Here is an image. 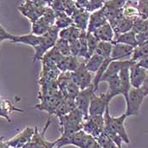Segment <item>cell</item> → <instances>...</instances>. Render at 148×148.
<instances>
[{
  "instance_id": "ab89813d",
  "label": "cell",
  "mask_w": 148,
  "mask_h": 148,
  "mask_svg": "<svg viewBox=\"0 0 148 148\" xmlns=\"http://www.w3.org/2000/svg\"><path fill=\"white\" fill-rule=\"evenodd\" d=\"M141 88L143 89V91H145L146 95L148 96V76L147 77V79H146V80H145V82L143 83V85H142Z\"/></svg>"
},
{
  "instance_id": "7a4b0ae2",
  "label": "cell",
  "mask_w": 148,
  "mask_h": 148,
  "mask_svg": "<svg viewBox=\"0 0 148 148\" xmlns=\"http://www.w3.org/2000/svg\"><path fill=\"white\" fill-rule=\"evenodd\" d=\"M59 31L60 29L57 25H54L48 30L47 32L42 35V41L41 44L34 47L35 54L33 57V61L42 60L46 53L54 47L57 40L58 39Z\"/></svg>"
},
{
  "instance_id": "8992f818",
  "label": "cell",
  "mask_w": 148,
  "mask_h": 148,
  "mask_svg": "<svg viewBox=\"0 0 148 148\" xmlns=\"http://www.w3.org/2000/svg\"><path fill=\"white\" fill-rule=\"evenodd\" d=\"M64 97L61 92L51 96H38L40 103L36 104L35 108L41 111H44L49 115H53L55 114Z\"/></svg>"
},
{
  "instance_id": "4fadbf2b",
  "label": "cell",
  "mask_w": 148,
  "mask_h": 148,
  "mask_svg": "<svg viewBox=\"0 0 148 148\" xmlns=\"http://www.w3.org/2000/svg\"><path fill=\"white\" fill-rule=\"evenodd\" d=\"M34 133L35 128L25 127L18 135L6 141V144L10 148H23L28 142H30Z\"/></svg>"
},
{
  "instance_id": "b9f144b4",
  "label": "cell",
  "mask_w": 148,
  "mask_h": 148,
  "mask_svg": "<svg viewBox=\"0 0 148 148\" xmlns=\"http://www.w3.org/2000/svg\"><path fill=\"white\" fill-rule=\"evenodd\" d=\"M112 148H122V147H118L117 145H114V147H112Z\"/></svg>"
},
{
  "instance_id": "44dd1931",
  "label": "cell",
  "mask_w": 148,
  "mask_h": 148,
  "mask_svg": "<svg viewBox=\"0 0 148 148\" xmlns=\"http://www.w3.org/2000/svg\"><path fill=\"white\" fill-rule=\"evenodd\" d=\"M105 82H108V90L106 92V94L109 101H111L114 97L118 95H122V87L119 75L108 78L105 80Z\"/></svg>"
},
{
  "instance_id": "d6986e66",
  "label": "cell",
  "mask_w": 148,
  "mask_h": 148,
  "mask_svg": "<svg viewBox=\"0 0 148 148\" xmlns=\"http://www.w3.org/2000/svg\"><path fill=\"white\" fill-rule=\"evenodd\" d=\"M42 41V36H36L32 34L21 35V36H14L10 41L13 43H21L25 45H28L32 47L33 48L41 44Z\"/></svg>"
},
{
  "instance_id": "30bf717a",
  "label": "cell",
  "mask_w": 148,
  "mask_h": 148,
  "mask_svg": "<svg viewBox=\"0 0 148 148\" xmlns=\"http://www.w3.org/2000/svg\"><path fill=\"white\" fill-rule=\"evenodd\" d=\"M71 79L79 86L80 90L89 87L92 84L91 72L86 67L85 61L81 62L80 66L75 71L71 72Z\"/></svg>"
},
{
  "instance_id": "4316f807",
  "label": "cell",
  "mask_w": 148,
  "mask_h": 148,
  "mask_svg": "<svg viewBox=\"0 0 148 148\" xmlns=\"http://www.w3.org/2000/svg\"><path fill=\"white\" fill-rule=\"evenodd\" d=\"M119 80L121 83V87H122V95L124 96L125 99H127L129 92L130 89L132 88L130 80V68L123 69L119 73Z\"/></svg>"
},
{
  "instance_id": "6da1fadb",
  "label": "cell",
  "mask_w": 148,
  "mask_h": 148,
  "mask_svg": "<svg viewBox=\"0 0 148 148\" xmlns=\"http://www.w3.org/2000/svg\"><path fill=\"white\" fill-rule=\"evenodd\" d=\"M58 119L62 129V134L69 135L82 130L86 118L80 110L75 108L69 114L58 117Z\"/></svg>"
},
{
  "instance_id": "9c48e42d",
  "label": "cell",
  "mask_w": 148,
  "mask_h": 148,
  "mask_svg": "<svg viewBox=\"0 0 148 148\" xmlns=\"http://www.w3.org/2000/svg\"><path fill=\"white\" fill-rule=\"evenodd\" d=\"M103 116L108 120L109 124L111 125L113 129L116 131V133L121 137L123 142L129 145L130 144V139H129L128 134L126 132L125 126V121L127 118L126 114H122L119 117H113L109 114V106H108Z\"/></svg>"
},
{
  "instance_id": "8fae6325",
  "label": "cell",
  "mask_w": 148,
  "mask_h": 148,
  "mask_svg": "<svg viewBox=\"0 0 148 148\" xmlns=\"http://www.w3.org/2000/svg\"><path fill=\"white\" fill-rule=\"evenodd\" d=\"M104 118L103 116H89L83 123L82 130L88 135L97 138L103 133Z\"/></svg>"
},
{
  "instance_id": "5b68a950",
  "label": "cell",
  "mask_w": 148,
  "mask_h": 148,
  "mask_svg": "<svg viewBox=\"0 0 148 148\" xmlns=\"http://www.w3.org/2000/svg\"><path fill=\"white\" fill-rule=\"evenodd\" d=\"M47 8V7L41 3H34L30 0H25L22 4L18 7V10L25 18L33 23L45 13Z\"/></svg>"
},
{
  "instance_id": "7c38bea8",
  "label": "cell",
  "mask_w": 148,
  "mask_h": 148,
  "mask_svg": "<svg viewBox=\"0 0 148 148\" xmlns=\"http://www.w3.org/2000/svg\"><path fill=\"white\" fill-rule=\"evenodd\" d=\"M110 101L106 93L100 94L99 96L94 95L91 98L90 107H89V116H103L109 106Z\"/></svg>"
},
{
  "instance_id": "f546056e",
  "label": "cell",
  "mask_w": 148,
  "mask_h": 148,
  "mask_svg": "<svg viewBox=\"0 0 148 148\" xmlns=\"http://www.w3.org/2000/svg\"><path fill=\"white\" fill-rule=\"evenodd\" d=\"M55 12V25L61 30L64 29L66 27H69L73 24V20L70 16H69L66 13L63 11H54Z\"/></svg>"
},
{
  "instance_id": "83f0119b",
  "label": "cell",
  "mask_w": 148,
  "mask_h": 148,
  "mask_svg": "<svg viewBox=\"0 0 148 148\" xmlns=\"http://www.w3.org/2000/svg\"><path fill=\"white\" fill-rule=\"evenodd\" d=\"M13 111H18V112H23V110L19 109L17 108H14L10 101L3 100L0 97V117H3L6 119L9 122L11 121L10 115Z\"/></svg>"
},
{
  "instance_id": "f1b7e54d",
  "label": "cell",
  "mask_w": 148,
  "mask_h": 148,
  "mask_svg": "<svg viewBox=\"0 0 148 148\" xmlns=\"http://www.w3.org/2000/svg\"><path fill=\"white\" fill-rule=\"evenodd\" d=\"M112 62V58H106L104 59L103 63L102 64V65L100 66V68L97 69V71L96 72V75H95V77H94V80H92V85L94 86V89L95 91H97L99 88V85L101 83V80L103 78V75L105 74L107 69L108 67L109 64Z\"/></svg>"
},
{
  "instance_id": "52a82bcc",
  "label": "cell",
  "mask_w": 148,
  "mask_h": 148,
  "mask_svg": "<svg viewBox=\"0 0 148 148\" xmlns=\"http://www.w3.org/2000/svg\"><path fill=\"white\" fill-rule=\"evenodd\" d=\"M51 124V120L48 119L47 124L44 126L42 132L38 131L37 127H35V133L30 142H28L23 148H55L56 147V140L49 141L46 139L45 133Z\"/></svg>"
},
{
  "instance_id": "603a6c76",
  "label": "cell",
  "mask_w": 148,
  "mask_h": 148,
  "mask_svg": "<svg viewBox=\"0 0 148 148\" xmlns=\"http://www.w3.org/2000/svg\"><path fill=\"white\" fill-rule=\"evenodd\" d=\"M133 25H134V20L132 18L123 16L115 24H114L112 27L114 29L115 36H117L131 31L133 28Z\"/></svg>"
},
{
  "instance_id": "e0dca14e",
  "label": "cell",
  "mask_w": 148,
  "mask_h": 148,
  "mask_svg": "<svg viewBox=\"0 0 148 148\" xmlns=\"http://www.w3.org/2000/svg\"><path fill=\"white\" fill-rule=\"evenodd\" d=\"M108 22V20L104 14L103 8L99 10L92 12L90 14L89 18V23L87 26V32H94L96 30H97L99 27L103 25L105 23Z\"/></svg>"
},
{
  "instance_id": "8d00e7d4",
  "label": "cell",
  "mask_w": 148,
  "mask_h": 148,
  "mask_svg": "<svg viewBox=\"0 0 148 148\" xmlns=\"http://www.w3.org/2000/svg\"><path fill=\"white\" fill-rule=\"evenodd\" d=\"M137 10L140 18L143 20L148 19V0H139Z\"/></svg>"
},
{
  "instance_id": "4dcf8cb0",
  "label": "cell",
  "mask_w": 148,
  "mask_h": 148,
  "mask_svg": "<svg viewBox=\"0 0 148 148\" xmlns=\"http://www.w3.org/2000/svg\"><path fill=\"white\" fill-rule=\"evenodd\" d=\"M104 59L105 58L101 57L100 55H97V54L94 53L88 59L85 60L86 67L91 73H96L97 71V69L100 68V66L102 65Z\"/></svg>"
},
{
  "instance_id": "836d02e7",
  "label": "cell",
  "mask_w": 148,
  "mask_h": 148,
  "mask_svg": "<svg viewBox=\"0 0 148 148\" xmlns=\"http://www.w3.org/2000/svg\"><path fill=\"white\" fill-rule=\"evenodd\" d=\"M87 32V31H86ZM86 36H87V46H88V58L92 56L95 52L96 49L97 47V45L100 42V40L94 35L93 32H86ZM87 58V59H88Z\"/></svg>"
},
{
  "instance_id": "7402d4cb",
  "label": "cell",
  "mask_w": 148,
  "mask_h": 148,
  "mask_svg": "<svg viewBox=\"0 0 148 148\" xmlns=\"http://www.w3.org/2000/svg\"><path fill=\"white\" fill-rule=\"evenodd\" d=\"M93 33L100 41H104V42H113L115 37L114 29L108 21L105 23L101 27H99L97 30H96Z\"/></svg>"
},
{
  "instance_id": "74e56055",
  "label": "cell",
  "mask_w": 148,
  "mask_h": 148,
  "mask_svg": "<svg viewBox=\"0 0 148 148\" xmlns=\"http://www.w3.org/2000/svg\"><path fill=\"white\" fill-rule=\"evenodd\" d=\"M69 42V49H70L71 56L78 57L80 51V43L79 39L74 40V41H71Z\"/></svg>"
},
{
  "instance_id": "5bb4252c",
  "label": "cell",
  "mask_w": 148,
  "mask_h": 148,
  "mask_svg": "<svg viewBox=\"0 0 148 148\" xmlns=\"http://www.w3.org/2000/svg\"><path fill=\"white\" fill-rule=\"evenodd\" d=\"M147 76V70L140 67L137 63L130 68V80L133 88H140Z\"/></svg>"
},
{
  "instance_id": "d6a6232c",
  "label": "cell",
  "mask_w": 148,
  "mask_h": 148,
  "mask_svg": "<svg viewBox=\"0 0 148 148\" xmlns=\"http://www.w3.org/2000/svg\"><path fill=\"white\" fill-rule=\"evenodd\" d=\"M146 57H148V42L140 44L134 48V52L130 60L138 62L140 59Z\"/></svg>"
},
{
  "instance_id": "9a60e30c",
  "label": "cell",
  "mask_w": 148,
  "mask_h": 148,
  "mask_svg": "<svg viewBox=\"0 0 148 148\" xmlns=\"http://www.w3.org/2000/svg\"><path fill=\"white\" fill-rule=\"evenodd\" d=\"M136 62H134L132 60H112V62L109 64L108 67L107 69L105 74L103 75V78L101 82L107 80L108 78L114 76L116 75H119V73L125 68H130L131 66H133Z\"/></svg>"
},
{
  "instance_id": "d590c367",
  "label": "cell",
  "mask_w": 148,
  "mask_h": 148,
  "mask_svg": "<svg viewBox=\"0 0 148 148\" xmlns=\"http://www.w3.org/2000/svg\"><path fill=\"white\" fill-rule=\"evenodd\" d=\"M54 47L59 51V53L62 55H64V56H71L70 49H69V42L68 41L58 37V39L57 40Z\"/></svg>"
},
{
  "instance_id": "7bdbcfd3",
  "label": "cell",
  "mask_w": 148,
  "mask_h": 148,
  "mask_svg": "<svg viewBox=\"0 0 148 148\" xmlns=\"http://www.w3.org/2000/svg\"><path fill=\"white\" fill-rule=\"evenodd\" d=\"M1 42H0V44H1Z\"/></svg>"
},
{
  "instance_id": "60d3db41",
  "label": "cell",
  "mask_w": 148,
  "mask_h": 148,
  "mask_svg": "<svg viewBox=\"0 0 148 148\" xmlns=\"http://www.w3.org/2000/svg\"><path fill=\"white\" fill-rule=\"evenodd\" d=\"M3 137H0V147H3L5 145V142L3 141Z\"/></svg>"
},
{
  "instance_id": "3957f363",
  "label": "cell",
  "mask_w": 148,
  "mask_h": 148,
  "mask_svg": "<svg viewBox=\"0 0 148 148\" xmlns=\"http://www.w3.org/2000/svg\"><path fill=\"white\" fill-rule=\"evenodd\" d=\"M147 97L145 91L140 88H131L129 92L128 97L125 100L126 111L125 114L127 117L138 115L140 113V107L144 101V98Z\"/></svg>"
},
{
  "instance_id": "e575fe53",
  "label": "cell",
  "mask_w": 148,
  "mask_h": 148,
  "mask_svg": "<svg viewBox=\"0 0 148 148\" xmlns=\"http://www.w3.org/2000/svg\"><path fill=\"white\" fill-rule=\"evenodd\" d=\"M86 32H87L86 31H82L80 38H79L80 43V51L78 57L83 58L85 60H86L88 58V46H87Z\"/></svg>"
},
{
  "instance_id": "2e32d148",
  "label": "cell",
  "mask_w": 148,
  "mask_h": 148,
  "mask_svg": "<svg viewBox=\"0 0 148 148\" xmlns=\"http://www.w3.org/2000/svg\"><path fill=\"white\" fill-rule=\"evenodd\" d=\"M134 48V47L123 43L113 42L111 58L112 60H125V58L132 56Z\"/></svg>"
},
{
  "instance_id": "d4e9b609",
  "label": "cell",
  "mask_w": 148,
  "mask_h": 148,
  "mask_svg": "<svg viewBox=\"0 0 148 148\" xmlns=\"http://www.w3.org/2000/svg\"><path fill=\"white\" fill-rule=\"evenodd\" d=\"M75 108H76V106H75V98L64 97L54 114L58 118V117H61V116L69 114L70 112H72Z\"/></svg>"
},
{
  "instance_id": "cb8c5ba5",
  "label": "cell",
  "mask_w": 148,
  "mask_h": 148,
  "mask_svg": "<svg viewBox=\"0 0 148 148\" xmlns=\"http://www.w3.org/2000/svg\"><path fill=\"white\" fill-rule=\"evenodd\" d=\"M113 42H116V43H123L125 45L131 46L136 47L138 46V42L136 39V33L131 30L130 32H127L122 34L117 35L114 37V40Z\"/></svg>"
},
{
  "instance_id": "ba28073f",
  "label": "cell",
  "mask_w": 148,
  "mask_h": 148,
  "mask_svg": "<svg viewBox=\"0 0 148 148\" xmlns=\"http://www.w3.org/2000/svg\"><path fill=\"white\" fill-rule=\"evenodd\" d=\"M96 94V91L94 89L93 85L84 90H80L79 94L75 97V106L78 110H80L86 118V119L89 117V107L91 103L92 97Z\"/></svg>"
},
{
  "instance_id": "1f68e13d",
  "label": "cell",
  "mask_w": 148,
  "mask_h": 148,
  "mask_svg": "<svg viewBox=\"0 0 148 148\" xmlns=\"http://www.w3.org/2000/svg\"><path fill=\"white\" fill-rule=\"evenodd\" d=\"M112 48H113V42L100 41L97 49H96L95 53L97 55H100L101 57H103L105 59L111 58Z\"/></svg>"
},
{
  "instance_id": "484cf974",
  "label": "cell",
  "mask_w": 148,
  "mask_h": 148,
  "mask_svg": "<svg viewBox=\"0 0 148 148\" xmlns=\"http://www.w3.org/2000/svg\"><path fill=\"white\" fill-rule=\"evenodd\" d=\"M81 32H82V31L80 29L76 27L75 25H72L66 27L64 29H61L59 31L58 37L63 38L68 42H71V41L79 39Z\"/></svg>"
},
{
  "instance_id": "277c9868",
  "label": "cell",
  "mask_w": 148,
  "mask_h": 148,
  "mask_svg": "<svg viewBox=\"0 0 148 148\" xmlns=\"http://www.w3.org/2000/svg\"><path fill=\"white\" fill-rule=\"evenodd\" d=\"M55 12L51 8L47 7L45 13L35 22L32 23V33L36 36H42L55 25Z\"/></svg>"
},
{
  "instance_id": "ffe728a7",
  "label": "cell",
  "mask_w": 148,
  "mask_h": 148,
  "mask_svg": "<svg viewBox=\"0 0 148 148\" xmlns=\"http://www.w3.org/2000/svg\"><path fill=\"white\" fill-rule=\"evenodd\" d=\"M80 63L78 60V57L75 56H64L62 60L57 64V68L61 73L73 72L80 66Z\"/></svg>"
},
{
  "instance_id": "ac0fdd59",
  "label": "cell",
  "mask_w": 148,
  "mask_h": 148,
  "mask_svg": "<svg viewBox=\"0 0 148 148\" xmlns=\"http://www.w3.org/2000/svg\"><path fill=\"white\" fill-rule=\"evenodd\" d=\"M73 24L80 29L81 31H87V26L89 23L90 14L86 10L77 9L71 15Z\"/></svg>"
},
{
  "instance_id": "f35d334b",
  "label": "cell",
  "mask_w": 148,
  "mask_h": 148,
  "mask_svg": "<svg viewBox=\"0 0 148 148\" xmlns=\"http://www.w3.org/2000/svg\"><path fill=\"white\" fill-rule=\"evenodd\" d=\"M136 63L140 66V67L144 68L145 69H147L148 71V57L143 58L140 59V60H139L138 62H136Z\"/></svg>"
}]
</instances>
